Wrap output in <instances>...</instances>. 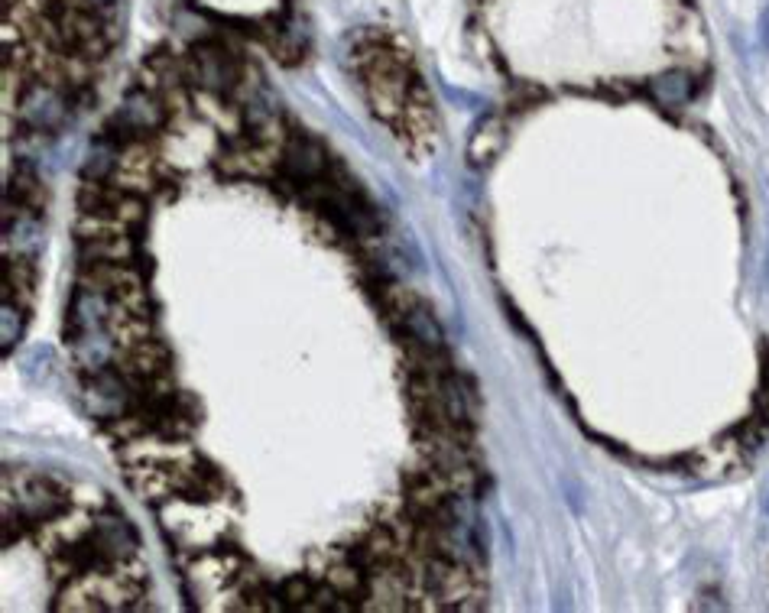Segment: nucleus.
<instances>
[{
	"instance_id": "f03ea898",
	"label": "nucleus",
	"mask_w": 769,
	"mask_h": 613,
	"mask_svg": "<svg viewBox=\"0 0 769 613\" xmlns=\"http://www.w3.org/2000/svg\"><path fill=\"white\" fill-rule=\"evenodd\" d=\"M192 75L205 91L224 95L237 85V65L221 46H198L192 52Z\"/></svg>"
},
{
	"instance_id": "7ed1b4c3",
	"label": "nucleus",
	"mask_w": 769,
	"mask_h": 613,
	"mask_svg": "<svg viewBox=\"0 0 769 613\" xmlns=\"http://www.w3.org/2000/svg\"><path fill=\"white\" fill-rule=\"evenodd\" d=\"M653 91L659 95V101L672 104V101H682L688 95V82H685V75H666L653 85Z\"/></svg>"
},
{
	"instance_id": "f257e3e1",
	"label": "nucleus",
	"mask_w": 769,
	"mask_h": 613,
	"mask_svg": "<svg viewBox=\"0 0 769 613\" xmlns=\"http://www.w3.org/2000/svg\"><path fill=\"white\" fill-rule=\"evenodd\" d=\"M20 117L33 130H52L62 124L65 111H69V95H59L52 82H30L20 91Z\"/></svg>"
},
{
	"instance_id": "20e7f679",
	"label": "nucleus",
	"mask_w": 769,
	"mask_h": 613,
	"mask_svg": "<svg viewBox=\"0 0 769 613\" xmlns=\"http://www.w3.org/2000/svg\"><path fill=\"white\" fill-rule=\"evenodd\" d=\"M85 4H91V7H111L114 0H85Z\"/></svg>"
}]
</instances>
